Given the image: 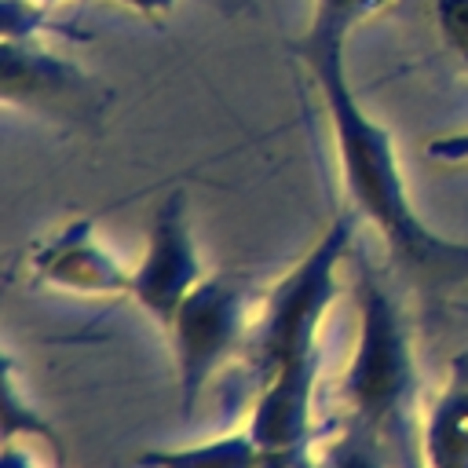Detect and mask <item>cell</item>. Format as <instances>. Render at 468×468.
I'll list each match as a JSON object with an SVG mask.
<instances>
[{"label":"cell","mask_w":468,"mask_h":468,"mask_svg":"<svg viewBox=\"0 0 468 468\" xmlns=\"http://www.w3.org/2000/svg\"><path fill=\"white\" fill-rule=\"evenodd\" d=\"M344 44L347 29L311 18L307 29L289 40V51L300 58L325 102L340 183L351 201V212L369 219V227L384 238V249L395 267H402L420 285H468V241L442 238L417 216L391 132L362 110L347 80Z\"/></svg>","instance_id":"6da1fadb"},{"label":"cell","mask_w":468,"mask_h":468,"mask_svg":"<svg viewBox=\"0 0 468 468\" xmlns=\"http://www.w3.org/2000/svg\"><path fill=\"white\" fill-rule=\"evenodd\" d=\"M355 212H340L322 238L263 292L245 358L260 380L249 431L263 450L318 439L314 399L322 377V322L340 296V267L355 256Z\"/></svg>","instance_id":"7a4b0ae2"},{"label":"cell","mask_w":468,"mask_h":468,"mask_svg":"<svg viewBox=\"0 0 468 468\" xmlns=\"http://www.w3.org/2000/svg\"><path fill=\"white\" fill-rule=\"evenodd\" d=\"M351 292L358 307L355 351L336 380L347 420L369 431L395 468L420 464V410H417V355L410 325L380 282L373 260L355 245L351 256Z\"/></svg>","instance_id":"3957f363"},{"label":"cell","mask_w":468,"mask_h":468,"mask_svg":"<svg viewBox=\"0 0 468 468\" xmlns=\"http://www.w3.org/2000/svg\"><path fill=\"white\" fill-rule=\"evenodd\" d=\"M252 278L245 271L205 274L194 292L179 303L172 325L165 329L176 358V402L183 417H194L208 380L249 340V303Z\"/></svg>","instance_id":"277c9868"},{"label":"cell","mask_w":468,"mask_h":468,"mask_svg":"<svg viewBox=\"0 0 468 468\" xmlns=\"http://www.w3.org/2000/svg\"><path fill=\"white\" fill-rule=\"evenodd\" d=\"M0 99L48 121L91 124L102 117L106 91L40 37H0Z\"/></svg>","instance_id":"5b68a950"},{"label":"cell","mask_w":468,"mask_h":468,"mask_svg":"<svg viewBox=\"0 0 468 468\" xmlns=\"http://www.w3.org/2000/svg\"><path fill=\"white\" fill-rule=\"evenodd\" d=\"M205 278V263L190 230L186 194L168 190L165 201L154 208L146 249L139 263L132 267V300L161 325L168 329L179 303L194 292V285Z\"/></svg>","instance_id":"8992f818"},{"label":"cell","mask_w":468,"mask_h":468,"mask_svg":"<svg viewBox=\"0 0 468 468\" xmlns=\"http://www.w3.org/2000/svg\"><path fill=\"white\" fill-rule=\"evenodd\" d=\"M26 271L37 285L77 296H132V267L102 245L91 216H77L44 234L26 252Z\"/></svg>","instance_id":"52a82bcc"},{"label":"cell","mask_w":468,"mask_h":468,"mask_svg":"<svg viewBox=\"0 0 468 468\" xmlns=\"http://www.w3.org/2000/svg\"><path fill=\"white\" fill-rule=\"evenodd\" d=\"M420 464L468 468V351L450 358L446 380L420 417Z\"/></svg>","instance_id":"ba28073f"},{"label":"cell","mask_w":468,"mask_h":468,"mask_svg":"<svg viewBox=\"0 0 468 468\" xmlns=\"http://www.w3.org/2000/svg\"><path fill=\"white\" fill-rule=\"evenodd\" d=\"M263 446L249 428L216 435L194 446H154L135 457L139 468H260Z\"/></svg>","instance_id":"9c48e42d"},{"label":"cell","mask_w":468,"mask_h":468,"mask_svg":"<svg viewBox=\"0 0 468 468\" xmlns=\"http://www.w3.org/2000/svg\"><path fill=\"white\" fill-rule=\"evenodd\" d=\"M4 442H22V439H40L55 464L66 461V442H62V431L33 406V399L22 391V377H18V366L11 355H4Z\"/></svg>","instance_id":"30bf717a"},{"label":"cell","mask_w":468,"mask_h":468,"mask_svg":"<svg viewBox=\"0 0 468 468\" xmlns=\"http://www.w3.org/2000/svg\"><path fill=\"white\" fill-rule=\"evenodd\" d=\"M322 468H395V461L369 431L347 420L333 439L322 442Z\"/></svg>","instance_id":"8fae6325"},{"label":"cell","mask_w":468,"mask_h":468,"mask_svg":"<svg viewBox=\"0 0 468 468\" xmlns=\"http://www.w3.org/2000/svg\"><path fill=\"white\" fill-rule=\"evenodd\" d=\"M0 37H62V40H91V33H77L48 15V4L37 0H0Z\"/></svg>","instance_id":"7c38bea8"},{"label":"cell","mask_w":468,"mask_h":468,"mask_svg":"<svg viewBox=\"0 0 468 468\" xmlns=\"http://www.w3.org/2000/svg\"><path fill=\"white\" fill-rule=\"evenodd\" d=\"M431 15L446 51L468 73V0H431Z\"/></svg>","instance_id":"4fadbf2b"},{"label":"cell","mask_w":468,"mask_h":468,"mask_svg":"<svg viewBox=\"0 0 468 468\" xmlns=\"http://www.w3.org/2000/svg\"><path fill=\"white\" fill-rule=\"evenodd\" d=\"M391 0H314L311 4V18H322V22H333L340 29H355L358 22L373 18L377 11H384Z\"/></svg>","instance_id":"5bb4252c"},{"label":"cell","mask_w":468,"mask_h":468,"mask_svg":"<svg viewBox=\"0 0 468 468\" xmlns=\"http://www.w3.org/2000/svg\"><path fill=\"white\" fill-rule=\"evenodd\" d=\"M260 468H322V450H318V442L285 446V450H263Z\"/></svg>","instance_id":"9a60e30c"},{"label":"cell","mask_w":468,"mask_h":468,"mask_svg":"<svg viewBox=\"0 0 468 468\" xmlns=\"http://www.w3.org/2000/svg\"><path fill=\"white\" fill-rule=\"evenodd\" d=\"M424 154H428L431 161H439V165H468V128L428 139Z\"/></svg>","instance_id":"2e32d148"},{"label":"cell","mask_w":468,"mask_h":468,"mask_svg":"<svg viewBox=\"0 0 468 468\" xmlns=\"http://www.w3.org/2000/svg\"><path fill=\"white\" fill-rule=\"evenodd\" d=\"M113 4H121V7H128L135 15H143V18H161V15H168L176 7V0H113Z\"/></svg>","instance_id":"e0dca14e"},{"label":"cell","mask_w":468,"mask_h":468,"mask_svg":"<svg viewBox=\"0 0 468 468\" xmlns=\"http://www.w3.org/2000/svg\"><path fill=\"white\" fill-rule=\"evenodd\" d=\"M0 468H37V461H33V453L22 450L18 442H4V450H0Z\"/></svg>","instance_id":"ac0fdd59"},{"label":"cell","mask_w":468,"mask_h":468,"mask_svg":"<svg viewBox=\"0 0 468 468\" xmlns=\"http://www.w3.org/2000/svg\"><path fill=\"white\" fill-rule=\"evenodd\" d=\"M37 4H48V7H55V4H66V0H37Z\"/></svg>","instance_id":"d6986e66"}]
</instances>
